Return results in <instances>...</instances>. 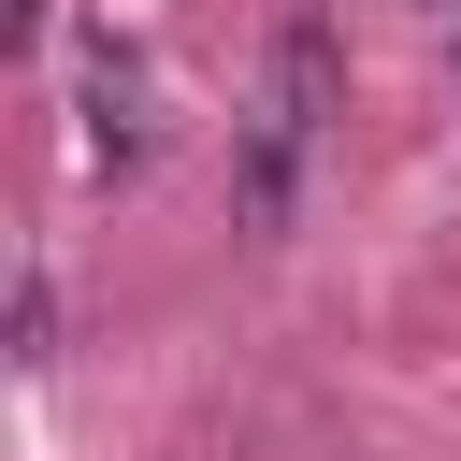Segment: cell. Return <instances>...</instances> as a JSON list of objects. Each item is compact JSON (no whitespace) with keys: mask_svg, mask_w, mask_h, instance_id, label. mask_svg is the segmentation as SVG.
I'll list each match as a JSON object with an SVG mask.
<instances>
[{"mask_svg":"<svg viewBox=\"0 0 461 461\" xmlns=\"http://www.w3.org/2000/svg\"><path fill=\"white\" fill-rule=\"evenodd\" d=\"M86 158H101V173H144V158H158V115H144V58H130L115 29L86 43Z\"/></svg>","mask_w":461,"mask_h":461,"instance_id":"6da1fadb","label":"cell"},{"mask_svg":"<svg viewBox=\"0 0 461 461\" xmlns=\"http://www.w3.org/2000/svg\"><path fill=\"white\" fill-rule=\"evenodd\" d=\"M14 360H58V288H43V274L14 288Z\"/></svg>","mask_w":461,"mask_h":461,"instance_id":"277c9868","label":"cell"},{"mask_svg":"<svg viewBox=\"0 0 461 461\" xmlns=\"http://www.w3.org/2000/svg\"><path fill=\"white\" fill-rule=\"evenodd\" d=\"M274 101H288L303 130H331V115H346V43H331V14H317V0L274 29Z\"/></svg>","mask_w":461,"mask_h":461,"instance_id":"3957f363","label":"cell"},{"mask_svg":"<svg viewBox=\"0 0 461 461\" xmlns=\"http://www.w3.org/2000/svg\"><path fill=\"white\" fill-rule=\"evenodd\" d=\"M303 144H317V130H303L288 101L245 115V144H230V216H245V230H288V202H303Z\"/></svg>","mask_w":461,"mask_h":461,"instance_id":"7a4b0ae2","label":"cell"}]
</instances>
